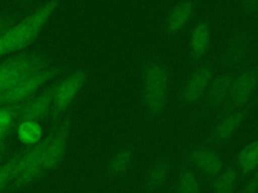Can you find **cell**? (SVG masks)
<instances>
[{"mask_svg": "<svg viewBox=\"0 0 258 193\" xmlns=\"http://www.w3.org/2000/svg\"><path fill=\"white\" fill-rule=\"evenodd\" d=\"M59 0H49L16 22L0 36V57L20 52L28 47L41 32L56 9Z\"/></svg>", "mask_w": 258, "mask_h": 193, "instance_id": "obj_1", "label": "cell"}, {"mask_svg": "<svg viewBox=\"0 0 258 193\" xmlns=\"http://www.w3.org/2000/svg\"><path fill=\"white\" fill-rule=\"evenodd\" d=\"M48 60L35 52H18L0 61V93L23 77L48 67Z\"/></svg>", "mask_w": 258, "mask_h": 193, "instance_id": "obj_2", "label": "cell"}, {"mask_svg": "<svg viewBox=\"0 0 258 193\" xmlns=\"http://www.w3.org/2000/svg\"><path fill=\"white\" fill-rule=\"evenodd\" d=\"M168 87V72L159 62H150L143 73V99L147 111L158 115L164 108Z\"/></svg>", "mask_w": 258, "mask_h": 193, "instance_id": "obj_3", "label": "cell"}, {"mask_svg": "<svg viewBox=\"0 0 258 193\" xmlns=\"http://www.w3.org/2000/svg\"><path fill=\"white\" fill-rule=\"evenodd\" d=\"M48 139L49 133L38 143L24 148L16 167L14 179L10 185L11 188L18 189L24 187L44 174L42 159Z\"/></svg>", "mask_w": 258, "mask_h": 193, "instance_id": "obj_4", "label": "cell"}, {"mask_svg": "<svg viewBox=\"0 0 258 193\" xmlns=\"http://www.w3.org/2000/svg\"><path fill=\"white\" fill-rule=\"evenodd\" d=\"M60 70L59 67L48 66L23 77L11 87L0 93V107L25 102L33 96L40 86L57 75Z\"/></svg>", "mask_w": 258, "mask_h": 193, "instance_id": "obj_5", "label": "cell"}, {"mask_svg": "<svg viewBox=\"0 0 258 193\" xmlns=\"http://www.w3.org/2000/svg\"><path fill=\"white\" fill-rule=\"evenodd\" d=\"M71 126L72 120L67 116L50 129L49 139L45 146L42 159L44 173L55 169L64 158L71 134Z\"/></svg>", "mask_w": 258, "mask_h": 193, "instance_id": "obj_6", "label": "cell"}, {"mask_svg": "<svg viewBox=\"0 0 258 193\" xmlns=\"http://www.w3.org/2000/svg\"><path fill=\"white\" fill-rule=\"evenodd\" d=\"M87 79L85 70H78L56 82L49 116L57 119L73 104Z\"/></svg>", "mask_w": 258, "mask_h": 193, "instance_id": "obj_7", "label": "cell"}, {"mask_svg": "<svg viewBox=\"0 0 258 193\" xmlns=\"http://www.w3.org/2000/svg\"><path fill=\"white\" fill-rule=\"evenodd\" d=\"M258 85V69L247 70L233 79L229 95L225 105L227 112L245 105Z\"/></svg>", "mask_w": 258, "mask_h": 193, "instance_id": "obj_8", "label": "cell"}, {"mask_svg": "<svg viewBox=\"0 0 258 193\" xmlns=\"http://www.w3.org/2000/svg\"><path fill=\"white\" fill-rule=\"evenodd\" d=\"M55 84L56 82L49 85L42 92L34 94L26 102L18 114L16 125L22 121L39 122L49 116Z\"/></svg>", "mask_w": 258, "mask_h": 193, "instance_id": "obj_9", "label": "cell"}, {"mask_svg": "<svg viewBox=\"0 0 258 193\" xmlns=\"http://www.w3.org/2000/svg\"><path fill=\"white\" fill-rule=\"evenodd\" d=\"M213 77V70L208 65L197 68L188 77L183 88V100L192 104L200 100L209 88Z\"/></svg>", "mask_w": 258, "mask_h": 193, "instance_id": "obj_10", "label": "cell"}, {"mask_svg": "<svg viewBox=\"0 0 258 193\" xmlns=\"http://www.w3.org/2000/svg\"><path fill=\"white\" fill-rule=\"evenodd\" d=\"M190 159L205 174L212 177L217 176L223 168V162L220 156L215 151L208 148L194 150L190 153Z\"/></svg>", "mask_w": 258, "mask_h": 193, "instance_id": "obj_11", "label": "cell"}, {"mask_svg": "<svg viewBox=\"0 0 258 193\" xmlns=\"http://www.w3.org/2000/svg\"><path fill=\"white\" fill-rule=\"evenodd\" d=\"M246 113L243 110H237L227 113L214 129V137L219 141L229 139L236 130L241 126L245 119Z\"/></svg>", "mask_w": 258, "mask_h": 193, "instance_id": "obj_12", "label": "cell"}, {"mask_svg": "<svg viewBox=\"0 0 258 193\" xmlns=\"http://www.w3.org/2000/svg\"><path fill=\"white\" fill-rule=\"evenodd\" d=\"M232 82L233 77L229 74H221L211 82L208 94L211 108H218L225 103L229 95Z\"/></svg>", "mask_w": 258, "mask_h": 193, "instance_id": "obj_13", "label": "cell"}, {"mask_svg": "<svg viewBox=\"0 0 258 193\" xmlns=\"http://www.w3.org/2000/svg\"><path fill=\"white\" fill-rule=\"evenodd\" d=\"M210 38V28L207 23L201 22L195 26L190 37V53L194 59L199 60L206 54Z\"/></svg>", "mask_w": 258, "mask_h": 193, "instance_id": "obj_14", "label": "cell"}, {"mask_svg": "<svg viewBox=\"0 0 258 193\" xmlns=\"http://www.w3.org/2000/svg\"><path fill=\"white\" fill-rule=\"evenodd\" d=\"M194 12V4L191 1L185 0L178 3L168 14L166 28L170 32L181 29L190 19Z\"/></svg>", "mask_w": 258, "mask_h": 193, "instance_id": "obj_15", "label": "cell"}, {"mask_svg": "<svg viewBox=\"0 0 258 193\" xmlns=\"http://www.w3.org/2000/svg\"><path fill=\"white\" fill-rule=\"evenodd\" d=\"M18 140L26 146H32L42 139V127L36 121H22L15 127Z\"/></svg>", "mask_w": 258, "mask_h": 193, "instance_id": "obj_16", "label": "cell"}, {"mask_svg": "<svg viewBox=\"0 0 258 193\" xmlns=\"http://www.w3.org/2000/svg\"><path fill=\"white\" fill-rule=\"evenodd\" d=\"M238 164L245 174L258 168V140L246 145L238 155Z\"/></svg>", "mask_w": 258, "mask_h": 193, "instance_id": "obj_17", "label": "cell"}, {"mask_svg": "<svg viewBox=\"0 0 258 193\" xmlns=\"http://www.w3.org/2000/svg\"><path fill=\"white\" fill-rule=\"evenodd\" d=\"M28 100L19 104L0 107V129L9 131L10 133L15 130L18 114Z\"/></svg>", "mask_w": 258, "mask_h": 193, "instance_id": "obj_18", "label": "cell"}, {"mask_svg": "<svg viewBox=\"0 0 258 193\" xmlns=\"http://www.w3.org/2000/svg\"><path fill=\"white\" fill-rule=\"evenodd\" d=\"M248 44L245 38L243 37H237L229 44L224 59L225 62L228 65H235L237 63H240L245 55L247 54Z\"/></svg>", "mask_w": 258, "mask_h": 193, "instance_id": "obj_19", "label": "cell"}, {"mask_svg": "<svg viewBox=\"0 0 258 193\" xmlns=\"http://www.w3.org/2000/svg\"><path fill=\"white\" fill-rule=\"evenodd\" d=\"M23 150L18 151L8 161L0 165V191L8 188V186L11 185L15 176V171L19 158Z\"/></svg>", "mask_w": 258, "mask_h": 193, "instance_id": "obj_20", "label": "cell"}, {"mask_svg": "<svg viewBox=\"0 0 258 193\" xmlns=\"http://www.w3.org/2000/svg\"><path fill=\"white\" fill-rule=\"evenodd\" d=\"M132 161V151L128 148L120 150L114 155L109 163V172L112 175L119 176L127 171Z\"/></svg>", "mask_w": 258, "mask_h": 193, "instance_id": "obj_21", "label": "cell"}, {"mask_svg": "<svg viewBox=\"0 0 258 193\" xmlns=\"http://www.w3.org/2000/svg\"><path fill=\"white\" fill-rule=\"evenodd\" d=\"M237 180V171L235 168H228L215 181V193H232Z\"/></svg>", "mask_w": 258, "mask_h": 193, "instance_id": "obj_22", "label": "cell"}, {"mask_svg": "<svg viewBox=\"0 0 258 193\" xmlns=\"http://www.w3.org/2000/svg\"><path fill=\"white\" fill-rule=\"evenodd\" d=\"M169 173V167L166 163H159L155 165L148 174L147 186L150 189H156L162 185Z\"/></svg>", "mask_w": 258, "mask_h": 193, "instance_id": "obj_23", "label": "cell"}, {"mask_svg": "<svg viewBox=\"0 0 258 193\" xmlns=\"http://www.w3.org/2000/svg\"><path fill=\"white\" fill-rule=\"evenodd\" d=\"M200 191V183L195 174L190 171H184L180 174L177 182V193H198Z\"/></svg>", "mask_w": 258, "mask_h": 193, "instance_id": "obj_24", "label": "cell"}, {"mask_svg": "<svg viewBox=\"0 0 258 193\" xmlns=\"http://www.w3.org/2000/svg\"><path fill=\"white\" fill-rule=\"evenodd\" d=\"M16 23L15 19L9 15H3L0 16V36L8 30L11 26H13Z\"/></svg>", "mask_w": 258, "mask_h": 193, "instance_id": "obj_25", "label": "cell"}, {"mask_svg": "<svg viewBox=\"0 0 258 193\" xmlns=\"http://www.w3.org/2000/svg\"><path fill=\"white\" fill-rule=\"evenodd\" d=\"M258 191V174L256 173L243 188L241 193H257Z\"/></svg>", "mask_w": 258, "mask_h": 193, "instance_id": "obj_26", "label": "cell"}, {"mask_svg": "<svg viewBox=\"0 0 258 193\" xmlns=\"http://www.w3.org/2000/svg\"><path fill=\"white\" fill-rule=\"evenodd\" d=\"M257 3H258V0H244L245 7L248 9L254 8L257 5Z\"/></svg>", "mask_w": 258, "mask_h": 193, "instance_id": "obj_27", "label": "cell"}, {"mask_svg": "<svg viewBox=\"0 0 258 193\" xmlns=\"http://www.w3.org/2000/svg\"><path fill=\"white\" fill-rule=\"evenodd\" d=\"M3 153H4V152H0V160H1V159H2V156H3Z\"/></svg>", "mask_w": 258, "mask_h": 193, "instance_id": "obj_28", "label": "cell"}, {"mask_svg": "<svg viewBox=\"0 0 258 193\" xmlns=\"http://www.w3.org/2000/svg\"><path fill=\"white\" fill-rule=\"evenodd\" d=\"M19 1H21V2H28V1H30V0H19Z\"/></svg>", "mask_w": 258, "mask_h": 193, "instance_id": "obj_29", "label": "cell"}, {"mask_svg": "<svg viewBox=\"0 0 258 193\" xmlns=\"http://www.w3.org/2000/svg\"><path fill=\"white\" fill-rule=\"evenodd\" d=\"M257 103H258V98H257Z\"/></svg>", "mask_w": 258, "mask_h": 193, "instance_id": "obj_30", "label": "cell"}, {"mask_svg": "<svg viewBox=\"0 0 258 193\" xmlns=\"http://www.w3.org/2000/svg\"><path fill=\"white\" fill-rule=\"evenodd\" d=\"M256 173H257V174H258V171H257V172H256Z\"/></svg>", "mask_w": 258, "mask_h": 193, "instance_id": "obj_31", "label": "cell"}]
</instances>
